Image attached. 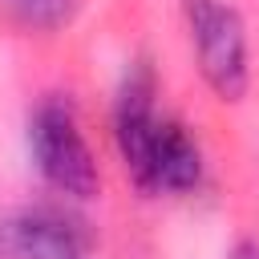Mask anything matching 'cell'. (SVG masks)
I'll list each match as a JSON object with an SVG mask.
<instances>
[{"label":"cell","instance_id":"cell-6","mask_svg":"<svg viewBox=\"0 0 259 259\" xmlns=\"http://www.w3.org/2000/svg\"><path fill=\"white\" fill-rule=\"evenodd\" d=\"M0 8L28 32H61L77 20L81 0H0Z\"/></svg>","mask_w":259,"mask_h":259},{"label":"cell","instance_id":"cell-7","mask_svg":"<svg viewBox=\"0 0 259 259\" xmlns=\"http://www.w3.org/2000/svg\"><path fill=\"white\" fill-rule=\"evenodd\" d=\"M227 259H259V235H243V239H235L231 251H227Z\"/></svg>","mask_w":259,"mask_h":259},{"label":"cell","instance_id":"cell-1","mask_svg":"<svg viewBox=\"0 0 259 259\" xmlns=\"http://www.w3.org/2000/svg\"><path fill=\"white\" fill-rule=\"evenodd\" d=\"M24 146L36 178L61 202H89L101 194V162L69 93H45L28 109Z\"/></svg>","mask_w":259,"mask_h":259},{"label":"cell","instance_id":"cell-3","mask_svg":"<svg viewBox=\"0 0 259 259\" xmlns=\"http://www.w3.org/2000/svg\"><path fill=\"white\" fill-rule=\"evenodd\" d=\"M93 231L69 202L0 210V259H89Z\"/></svg>","mask_w":259,"mask_h":259},{"label":"cell","instance_id":"cell-2","mask_svg":"<svg viewBox=\"0 0 259 259\" xmlns=\"http://www.w3.org/2000/svg\"><path fill=\"white\" fill-rule=\"evenodd\" d=\"M178 8L202 85L227 105L243 101L251 89V40L243 12L231 0H178Z\"/></svg>","mask_w":259,"mask_h":259},{"label":"cell","instance_id":"cell-4","mask_svg":"<svg viewBox=\"0 0 259 259\" xmlns=\"http://www.w3.org/2000/svg\"><path fill=\"white\" fill-rule=\"evenodd\" d=\"M162 109H158V69L150 57H134L117 81L113 93V113H109V130H113V150L121 158V170L130 182L142 178L150 146L158 138L162 125Z\"/></svg>","mask_w":259,"mask_h":259},{"label":"cell","instance_id":"cell-5","mask_svg":"<svg viewBox=\"0 0 259 259\" xmlns=\"http://www.w3.org/2000/svg\"><path fill=\"white\" fill-rule=\"evenodd\" d=\"M206 182V150L198 142V134L182 121V117H162L158 125V138L150 146V158H146V170L142 178L134 182L142 194H194L202 190Z\"/></svg>","mask_w":259,"mask_h":259}]
</instances>
